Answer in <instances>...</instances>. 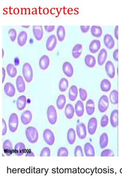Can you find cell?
<instances>
[{
  "label": "cell",
  "instance_id": "cell-1",
  "mask_svg": "<svg viewBox=\"0 0 122 182\" xmlns=\"http://www.w3.org/2000/svg\"><path fill=\"white\" fill-rule=\"evenodd\" d=\"M25 135L28 142L32 144L37 142L38 139V132L34 127H27L25 130Z\"/></svg>",
  "mask_w": 122,
  "mask_h": 182
},
{
  "label": "cell",
  "instance_id": "cell-2",
  "mask_svg": "<svg viewBox=\"0 0 122 182\" xmlns=\"http://www.w3.org/2000/svg\"><path fill=\"white\" fill-rule=\"evenodd\" d=\"M22 74L24 79L27 83L31 82L33 77L32 67L28 63H25L22 67Z\"/></svg>",
  "mask_w": 122,
  "mask_h": 182
},
{
  "label": "cell",
  "instance_id": "cell-3",
  "mask_svg": "<svg viewBox=\"0 0 122 182\" xmlns=\"http://www.w3.org/2000/svg\"><path fill=\"white\" fill-rule=\"evenodd\" d=\"M47 117L49 123L51 125H54L57 120V114L54 106L50 105L47 108Z\"/></svg>",
  "mask_w": 122,
  "mask_h": 182
},
{
  "label": "cell",
  "instance_id": "cell-4",
  "mask_svg": "<svg viewBox=\"0 0 122 182\" xmlns=\"http://www.w3.org/2000/svg\"><path fill=\"white\" fill-rule=\"evenodd\" d=\"M8 124L10 131L12 132H15L17 130L19 124L18 116L16 113H12V115H10Z\"/></svg>",
  "mask_w": 122,
  "mask_h": 182
},
{
  "label": "cell",
  "instance_id": "cell-5",
  "mask_svg": "<svg viewBox=\"0 0 122 182\" xmlns=\"http://www.w3.org/2000/svg\"><path fill=\"white\" fill-rule=\"evenodd\" d=\"M109 107V99L107 96L104 95L100 97L98 103V108L101 113L106 112Z\"/></svg>",
  "mask_w": 122,
  "mask_h": 182
},
{
  "label": "cell",
  "instance_id": "cell-6",
  "mask_svg": "<svg viewBox=\"0 0 122 182\" xmlns=\"http://www.w3.org/2000/svg\"><path fill=\"white\" fill-rule=\"evenodd\" d=\"M43 137L45 142L49 145H53L55 142L54 134L50 129H46L43 134Z\"/></svg>",
  "mask_w": 122,
  "mask_h": 182
},
{
  "label": "cell",
  "instance_id": "cell-7",
  "mask_svg": "<svg viewBox=\"0 0 122 182\" xmlns=\"http://www.w3.org/2000/svg\"><path fill=\"white\" fill-rule=\"evenodd\" d=\"M76 132L80 139H85L87 137V129L85 124L83 123L78 124L76 126Z\"/></svg>",
  "mask_w": 122,
  "mask_h": 182
},
{
  "label": "cell",
  "instance_id": "cell-8",
  "mask_svg": "<svg viewBox=\"0 0 122 182\" xmlns=\"http://www.w3.org/2000/svg\"><path fill=\"white\" fill-rule=\"evenodd\" d=\"M57 45V39L54 34L51 35L47 38L46 42V48L48 51H52L54 49Z\"/></svg>",
  "mask_w": 122,
  "mask_h": 182
},
{
  "label": "cell",
  "instance_id": "cell-9",
  "mask_svg": "<svg viewBox=\"0 0 122 182\" xmlns=\"http://www.w3.org/2000/svg\"><path fill=\"white\" fill-rule=\"evenodd\" d=\"M105 71L108 76L111 79H113L115 75V66L110 61H108L105 65Z\"/></svg>",
  "mask_w": 122,
  "mask_h": 182
},
{
  "label": "cell",
  "instance_id": "cell-10",
  "mask_svg": "<svg viewBox=\"0 0 122 182\" xmlns=\"http://www.w3.org/2000/svg\"><path fill=\"white\" fill-rule=\"evenodd\" d=\"M62 71L65 75L69 78H71L73 75V67L70 62H66L63 64Z\"/></svg>",
  "mask_w": 122,
  "mask_h": 182
},
{
  "label": "cell",
  "instance_id": "cell-11",
  "mask_svg": "<svg viewBox=\"0 0 122 182\" xmlns=\"http://www.w3.org/2000/svg\"><path fill=\"white\" fill-rule=\"evenodd\" d=\"M97 127V121L95 118H91L88 124V131L90 135L95 134Z\"/></svg>",
  "mask_w": 122,
  "mask_h": 182
},
{
  "label": "cell",
  "instance_id": "cell-12",
  "mask_svg": "<svg viewBox=\"0 0 122 182\" xmlns=\"http://www.w3.org/2000/svg\"><path fill=\"white\" fill-rule=\"evenodd\" d=\"M32 119V114L30 110H25L21 115V120L24 125H27L30 123Z\"/></svg>",
  "mask_w": 122,
  "mask_h": 182
},
{
  "label": "cell",
  "instance_id": "cell-13",
  "mask_svg": "<svg viewBox=\"0 0 122 182\" xmlns=\"http://www.w3.org/2000/svg\"><path fill=\"white\" fill-rule=\"evenodd\" d=\"M5 94L9 97H13L16 93V89L13 84L11 83H7L4 87Z\"/></svg>",
  "mask_w": 122,
  "mask_h": 182
},
{
  "label": "cell",
  "instance_id": "cell-14",
  "mask_svg": "<svg viewBox=\"0 0 122 182\" xmlns=\"http://www.w3.org/2000/svg\"><path fill=\"white\" fill-rule=\"evenodd\" d=\"M32 31L34 37L37 41H40L42 39L43 31L42 26H33Z\"/></svg>",
  "mask_w": 122,
  "mask_h": 182
},
{
  "label": "cell",
  "instance_id": "cell-15",
  "mask_svg": "<svg viewBox=\"0 0 122 182\" xmlns=\"http://www.w3.org/2000/svg\"><path fill=\"white\" fill-rule=\"evenodd\" d=\"M104 43L105 45L110 49L113 48L115 46V40L113 39L112 35L110 34H106L105 35L104 38Z\"/></svg>",
  "mask_w": 122,
  "mask_h": 182
},
{
  "label": "cell",
  "instance_id": "cell-16",
  "mask_svg": "<svg viewBox=\"0 0 122 182\" xmlns=\"http://www.w3.org/2000/svg\"><path fill=\"white\" fill-rule=\"evenodd\" d=\"M50 59L49 57L46 55H44L42 56L39 62V65L40 67V69L42 70H46L47 69L50 65Z\"/></svg>",
  "mask_w": 122,
  "mask_h": 182
},
{
  "label": "cell",
  "instance_id": "cell-17",
  "mask_svg": "<svg viewBox=\"0 0 122 182\" xmlns=\"http://www.w3.org/2000/svg\"><path fill=\"white\" fill-rule=\"evenodd\" d=\"M3 149L5 154L7 156H10L12 153V145L10 140L6 139L4 142Z\"/></svg>",
  "mask_w": 122,
  "mask_h": 182
},
{
  "label": "cell",
  "instance_id": "cell-18",
  "mask_svg": "<svg viewBox=\"0 0 122 182\" xmlns=\"http://www.w3.org/2000/svg\"><path fill=\"white\" fill-rule=\"evenodd\" d=\"M100 46H101V43L100 40H93L89 45L90 52L92 53H96L100 48Z\"/></svg>",
  "mask_w": 122,
  "mask_h": 182
},
{
  "label": "cell",
  "instance_id": "cell-19",
  "mask_svg": "<svg viewBox=\"0 0 122 182\" xmlns=\"http://www.w3.org/2000/svg\"><path fill=\"white\" fill-rule=\"evenodd\" d=\"M107 57V52L106 49L103 48L100 50L97 57V62L100 66H102L106 62V59Z\"/></svg>",
  "mask_w": 122,
  "mask_h": 182
},
{
  "label": "cell",
  "instance_id": "cell-20",
  "mask_svg": "<svg viewBox=\"0 0 122 182\" xmlns=\"http://www.w3.org/2000/svg\"><path fill=\"white\" fill-rule=\"evenodd\" d=\"M16 86L20 93H23L25 90V84L23 77L19 75L16 79Z\"/></svg>",
  "mask_w": 122,
  "mask_h": 182
},
{
  "label": "cell",
  "instance_id": "cell-21",
  "mask_svg": "<svg viewBox=\"0 0 122 182\" xmlns=\"http://www.w3.org/2000/svg\"><path fill=\"white\" fill-rule=\"evenodd\" d=\"M84 151L86 157H94L95 150L94 147L90 143H86L84 146Z\"/></svg>",
  "mask_w": 122,
  "mask_h": 182
},
{
  "label": "cell",
  "instance_id": "cell-22",
  "mask_svg": "<svg viewBox=\"0 0 122 182\" xmlns=\"http://www.w3.org/2000/svg\"><path fill=\"white\" fill-rule=\"evenodd\" d=\"M75 111L77 116L78 117H81L83 116L84 113V103L81 101H78L76 103L75 106Z\"/></svg>",
  "mask_w": 122,
  "mask_h": 182
},
{
  "label": "cell",
  "instance_id": "cell-23",
  "mask_svg": "<svg viewBox=\"0 0 122 182\" xmlns=\"http://www.w3.org/2000/svg\"><path fill=\"white\" fill-rule=\"evenodd\" d=\"M75 109L71 104H68L65 108V116L68 119L73 118L75 113Z\"/></svg>",
  "mask_w": 122,
  "mask_h": 182
},
{
  "label": "cell",
  "instance_id": "cell-24",
  "mask_svg": "<svg viewBox=\"0 0 122 182\" xmlns=\"http://www.w3.org/2000/svg\"><path fill=\"white\" fill-rule=\"evenodd\" d=\"M85 109L87 114L89 116H91L94 113L95 111V103L91 99L88 100L85 105Z\"/></svg>",
  "mask_w": 122,
  "mask_h": 182
},
{
  "label": "cell",
  "instance_id": "cell-25",
  "mask_svg": "<svg viewBox=\"0 0 122 182\" xmlns=\"http://www.w3.org/2000/svg\"><path fill=\"white\" fill-rule=\"evenodd\" d=\"M82 52V46L81 44H77L74 46L72 49V56L75 59H78Z\"/></svg>",
  "mask_w": 122,
  "mask_h": 182
},
{
  "label": "cell",
  "instance_id": "cell-26",
  "mask_svg": "<svg viewBox=\"0 0 122 182\" xmlns=\"http://www.w3.org/2000/svg\"><path fill=\"white\" fill-rule=\"evenodd\" d=\"M27 105V98L25 96H21L17 100V107L18 110H22L25 108Z\"/></svg>",
  "mask_w": 122,
  "mask_h": 182
},
{
  "label": "cell",
  "instance_id": "cell-27",
  "mask_svg": "<svg viewBox=\"0 0 122 182\" xmlns=\"http://www.w3.org/2000/svg\"><path fill=\"white\" fill-rule=\"evenodd\" d=\"M78 89L76 86L72 85L69 91V98L71 101H74L78 96Z\"/></svg>",
  "mask_w": 122,
  "mask_h": 182
},
{
  "label": "cell",
  "instance_id": "cell-28",
  "mask_svg": "<svg viewBox=\"0 0 122 182\" xmlns=\"http://www.w3.org/2000/svg\"><path fill=\"white\" fill-rule=\"evenodd\" d=\"M27 39V32L25 31H21L18 35V39H17L19 45L20 46H23L26 44Z\"/></svg>",
  "mask_w": 122,
  "mask_h": 182
},
{
  "label": "cell",
  "instance_id": "cell-29",
  "mask_svg": "<svg viewBox=\"0 0 122 182\" xmlns=\"http://www.w3.org/2000/svg\"><path fill=\"white\" fill-rule=\"evenodd\" d=\"M85 63L88 67H94L96 64L95 58L91 54H87L85 57Z\"/></svg>",
  "mask_w": 122,
  "mask_h": 182
},
{
  "label": "cell",
  "instance_id": "cell-30",
  "mask_svg": "<svg viewBox=\"0 0 122 182\" xmlns=\"http://www.w3.org/2000/svg\"><path fill=\"white\" fill-rule=\"evenodd\" d=\"M25 151V145L22 142L18 143L15 146V152L17 156H21Z\"/></svg>",
  "mask_w": 122,
  "mask_h": 182
},
{
  "label": "cell",
  "instance_id": "cell-31",
  "mask_svg": "<svg viewBox=\"0 0 122 182\" xmlns=\"http://www.w3.org/2000/svg\"><path fill=\"white\" fill-rule=\"evenodd\" d=\"M91 32L92 35L93 37L100 38L102 36L103 30L101 27L94 25L91 28Z\"/></svg>",
  "mask_w": 122,
  "mask_h": 182
},
{
  "label": "cell",
  "instance_id": "cell-32",
  "mask_svg": "<svg viewBox=\"0 0 122 182\" xmlns=\"http://www.w3.org/2000/svg\"><path fill=\"white\" fill-rule=\"evenodd\" d=\"M118 111L116 109L113 110L111 113L110 123L111 125L114 128H116L118 126Z\"/></svg>",
  "mask_w": 122,
  "mask_h": 182
},
{
  "label": "cell",
  "instance_id": "cell-33",
  "mask_svg": "<svg viewBox=\"0 0 122 182\" xmlns=\"http://www.w3.org/2000/svg\"><path fill=\"white\" fill-rule=\"evenodd\" d=\"M100 89L104 92H108L111 88V84L110 81L107 79H104L100 83Z\"/></svg>",
  "mask_w": 122,
  "mask_h": 182
},
{
  "label": "cell",
  "instance_id": "cell-34",
  "mask_svg": "<svg viewBox=\"0 0 122 182\" xmlns=\"http://www.w3.org/2000/svg\"><path fill=\"white\" fill-rule=\"evenodd\" d=\"M76 139V132L73 128H70L67 134V140L70 144L73 145Z\"/></svg>",
  "mask_w": 122,
  "mask_h": 182
},
{
  "label": "cell",
  "instance_id": "cell-35",
  "mask_svg": "<svg viewBox=\"0 0 122 182\" xmlns=\"http://www.w3.org/2000/svg\"><path fill=\"white\" fill-rule=\"evenodd\" d=\"M66 103V98L65 97V95L63 94H61L58 97L57 102H56V104L58 108L61 110L65 107V104Z\"/></svg>",
  "mask_w": 122,
  "mask_h": 182
},
{
  "label": "cell",
  "instance_id": "cell-36",
  "mask_svg": "<svg viewBox=\"0 0 122 182\" xmlns=\"http://www.w3.org/2000/svg\"><path fill=\"white\" fill-rule=\"evenodd\" d=\"M57 37L59 41H63L66 37V30L63 26H59L57 30Z\"/></svg>",
  "mask_w": 122,
  "mask_h": 182
},
{
  "label": "cell",
  "instance_id": "cell-37",
  "mask_svg": "<svg viewBox=\"0 0 122 182\" xmlns=\"http://www.w3.org/2000/svg\"><path fill=\"white\" fill-rule=\"evenodd\" d=\"M6 71H7L8 75L11 78H14L17 74V69L12 64H9L7 65V66L6 67Z\"/></svg>",
  "mask_w": 122,
  "mask_h": 182
},
{
  "label": "cell",
  "instance_id": "cell-38",
  "mask_svg": "<svg viewBox=\"0 0 122 182\" xmlns=\"http://www.w3.org/2000/svg\"><path fill=\"white\" fill-rule=\"evenodd\" d=\"M108 144V137L107 134L105 132L100 135V146L101 148L104 149L107 146Z\"/></svg>",
  "mask_w": 122,
  "mask_h": 182
},
{
  "label": "cell",
  "instance_id": "cell-39",
  "mask_svg": "<svg viewBox=\"0 0 122 182\" xmlns=\"http://www.w3.org/2000/svg\"><path fill=\"white\" fill-rule=\"evenodd\" d=\"M69 87V82L66 78H62L59 82V89L61 92H65L68 89Z\"/></svg>",
  "mask_w": 122,
  "mask_h": 182
},
{
  "label": "cell",
  "instance_id": "cell-40",
  "mask_svg": "<svg viewBox=\"0 0 122 182\" xmlns=\"http://www.w3.org/2000/svg\"><path fill=\"white\" fill-rule=\"evenodd\" d=\"M110 101L112 104L116 105L118 103V93L116 90H113L109 96Z\"/></svg>",
  "mask_w": 122,
  "mask_h": 182
},
{
  "label": "cell",
  "instance_id": "cell-41",
  "mask_svg": "<svg viewBox=\"0 0 122 182\" xmlns=\"http://www.w3.org/2000/svg\"><path fill=\"white\" fill-rule=\"evenodd\" d=\"M68 156H69V151L66 148L63 147H61L58 150V157H68Z\"/></svg>",
  "mask_w": 122,
  "mask_h": 182
},
{
  "label": "cell",
  "instance_id": "cell-42",
  "mask_svg": "<svg viewBox=\"0 0 122 182\" xmlns=\"http://www.w3.org/2000/svg\"><path fill=\"white\" fill-rule=\"evenodd\" d=\"M9 38L12 42L15 41L17 38V31L15 29L12 28L8 31Z\"/></svg>",
  "mask_w": 122,
  "mask_h": 182
},
{
  "label": "cell",
  "instance_id": "cell-43",
  "mask_svg": "<svg viewBox=\"0 0 122 182\" xmlns=\"http://www.w3.org/2000/svg\"><path fill=\"white\" fill-rule=\"evenodd\" d=\"M74 156L75 157H84L83 151L81 146H77L76 147H75V150H74Z\"/></svg>",
  "mask_w": 122,
  "mask_h": 182
},
{
  "label": "cell",
  "instance_id": "cell-44",
  "mask_svg": "<svg viewBox=\"0 0 122 182\" xmlns=\"http://www.w3.org/2000/svg\"><path fill=\"white\" fill-rule=\"evenodd\" d=\"M79 93H80V98L82 101H85L87 98V93L85 89L83 88L79 89Z\"/></svg>",
  "mask_w": 122,
  "mask_h": 182
},
{
  "label": "cell",
  "instance_id": "cell-45",
  "mask_svg": "<svg viewBox=\"0 0 122 182\" xmlns=\"http://www.w3.org/2000/svg\"><path fill=\"white\" fill-rule=\"evenodd\" d=\"M109 123V118L106 115H104L102 116L101 120H100V125L102 127H105L107 126Z\"/></svg>",
  "mask_w": 122,
  "mask_h": 182
},
{
  "label": "cell",
  "instance_id": "cell-46",
  "mask_svg": "<svg viewBox=\"0 0 122 182\" xmlns=\"http://www.w3.org/2000/svg\"><path fill=\"white\" fill-rule=\"evenodd\" d=\"M50 149L48 147H44L41 150L40 153V157H50Z\"/></svg>",
  "mask_w": 122,
  "mask_h": 182
},
{
  "label": "cell",
  "instance_id": "cell-47",
  "mask_svg": "<svg viewBox=\"0 0 122 182\" xmlns=\"http://www.w3.org/2000/svg\"><path fill=\"white\" fill-rule=\"evenodd\" d=\"M100 156L101 157H114L115 154L112 150L108 149L102 151Z\"/></svg>",
  "mask_w": 122,
  "mask_h": 182
},
{
  "label": "cell",
  "instance_id": "cell-48",
  "mask_svg": "<svg viewBox=\"0 0 122 182\" xmlns=\"http://www.w3.org/2000/svg\"><path fill=\"white\" fill-rule=\"evenodd\" d=\"M2 125H3L2 135H5L7 132V126H6V122L5 121L4 119H2Z\"/></svg>",
  "mask_w": 122,
  "mask_h": 182
},
{
  "label": "cell",
  "instance_id": "cell-49",
  "mask_svg": "<svg viewBox=\"0 0 122 182\" xmlns=\"http://www.w3.org/2000/svg\"><path fill=\"white\" fill-rule=\"evenodd\" d=\"M55 27V26H44V28H45L46 31L48 32L54 31Z\"/></svg>",
  "mask_w": 122,
  "mask_h": 182
},
{
  "label": "cell",
  "instance_id": "cell-50",
  "mask_svg": "<svg viewBox=\"0 0 122 182\" xmlns=\"http://www.w3.org/2000/svg\"><path fill=\"white\" fill-rule=\"evenodd\" d=\"M90 26H81V29L83 33H86L90 29Z\"/></svg>",
  "mask_w": 122,
  "mask_h": 182
},
{
  "label": "cell",
  "instance_id": "cell-51",
  "mask_svg": "<svg viewBox=\"0 0 122 182\" xmlns=\"http://www.w3.org/2000/svg\"><path fill=\"white\" fill-rule=\"evenodd\" d=\"M118 49H115V50L114 51L113 53V57L115 59V60L117 61L118 60Z\"/></svg>",
  "mask_w": 122,
  "mask_h": 182
},
{
  "label": "cell",
  "instance_id": "cell-52",
  "mask_svg": "<svg viewBox=\"0 0 122 182\" xmlns=\"http://www.w3.org/2000/svg\"><path fill=\"white\" fill-rule=\"evenodd\" d=\"M6 75V71L4 68H2V83L4 82L5 78Z\"/></svg>",
  "mask_w": 122,
  "mask_h": 182
},
{
  "label": "cell",
  "instance_id": "cell-53",
  "mask_svg": "<svg viewBox=\"0 0 122 182\" xmlns=\"http://www.w3.org/2000/svg\"><path fill=\"white\" fill-rule=\"evenodd\" d=\"M26 157H35L34 153L32 152V151H31V150L27 151V154L25 155Z\"/></svg>",
  "mask_w": 122,
  "mask_h": 182
},
{
  "label": "cell",
  "instance_id": "cell-54",
  "mask_svg": "<svg viewBox=\"0 0 122 182\" xmlns=\"http://www.w3.org/2000/svg\"><path fill=\"white\" fill-rule=\"evenodd\" d=\"M15 66H18L20 64L19 59L18 57H16L14 59Z\"/></svg>",
  "mask_w": 122,
  "mask_h": 182
},
{
  "label": "cell",
  "instance_id": "cell-55",
  "mask_svg": "<svg viewBox=\"0 0 122 182\" xmlns=\"http://www.w3.org/2000/svg\"><path fill=\"white\" fill-rule=\"evenodd\" d=\"M115 35L116 39H118V26H116L115 27Z\"/></svg>",
  "mask_w": 122,
  "mask_h": 182
},
{
  "label": "cell",
  "instance_id": "cell-56",
  "mask_svg": "<svg viewBox=\"0 0 122 182\" xmlns=\"http://www.w3.org/2000/svg\"><path fill=\"white\" fill-rule=\"evenodd\" d=\"M21 27H23V28H29L30 26H21Z\"/></svg>",
  "mask_w": 122,
  "mask_h": 182
},
{
  "label": "cell",
  "instance_id": "cell-57",
  "mask_svg": "<svg viewBox=\"0 0 122 182\" xmlns=\"http://www.w3.org/2000/svg\"><path fill=\"white\" fill-rule=\"evenodd\" d=\"M4 57V50H3V49H2V57Z\"/></svg>",
  "mask_w": 122,
  "mask_h": 182
}]
</instances>
